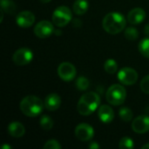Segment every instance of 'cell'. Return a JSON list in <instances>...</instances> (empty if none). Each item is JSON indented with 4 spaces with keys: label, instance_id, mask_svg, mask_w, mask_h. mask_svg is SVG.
Instances as JSON below:
<instances>
[{
    "label": "cell",
    "instance_id": "8",
    "mask_svg": "<svg viewBox=\"0 0 149 149\" xmlns=\"http://www.w3.org/2000/svg\"><path fill=\"white\" fill-rule=\"evenodd\" d=\"M58 74L62 80L69 82L75 79L77 75V70L72 63L63 62L58 67Z\"/></svg>",
    "mask_w": 149,
    "mask_h": 149
},
{
    "label": "cell",
    "instance_id": "14",
    "mask_svg": "<svg viewBox=\"0 0 149 149\" xmlns=\"http://www.w3.org/2000/svg\"><path fill=\"white\" fill-rule=\"evenodd\" d=\"M98 117L101 122L108 124L111 123L114 119V112L113 108L108 105H102L99 107L98 110Z\"/></svg>",
    "mask_w": 149,
    "mask_h": 149
},
{
    "label": "cell",
    "instance_id": "9",
    "mask_svg": "<svg viewBox=\"0 0 149 149\" xmlns=\"http://www.w3.org/2000/svg\"><path fill=\"white\" fill-rule=\"evenodd\" d=\"M53 24V23H52ZM47 20L38 22L34 27V34L39 38H47L54 33V26Z\"/></svg>",
    "mask_w": 149,
    "mask_h": 149
},
{
    "label": "cell",
    "instance_id": "12",
    "mask_svg": "<svg viewBox=\"0 0 149 149\" xmlns=\"http://www.w3.org/2000/svg\"><path fill=\"white\" fill-rule=\"evenodd\" d=\"M35 15L29 10H23L16 17V23L19 27L28 28L35 23Z\"/></svg>",
    "mask_w": 149,
    "mask_h": 149
},
{
    "label": "cell",
    "instance_id": "34",
    "mask_svg": "<svg viewBox=\"0 0 149 149\" xmlns=\"http://www.w3.org/2000/svg\"><path fill=\"white\" fill-rule=\"evenodd\" d=\"M41 3H49V2H51L52 0H39Z\"/></svg>",
    "mask_w": 149,
    "mask_h": 149
},
{
    "label": "cell",
    "instance_id": "7",
    "mask_svg": "<svg viewBox=\"0 0 149 149\" xmlns=\"http://www.w3.org/2000/svg\"><path fill=\"white\" fill-rule=\"evenodd\" d=\"M118 79L124 86H132L138 80V72L131 67H123L118 72Z\"/></svg>",
    "mask_w": 149,
    "mask_h": 149
},
{
    "label": "cell",
    "instance_id": "27",
    "mask_svg": "<svg viewBox=\"0 0 149 149\" xmlns=\"http://www.w3.org/2000/svg\"><path fill=\"white\" fill-rule=\"evenodd\" d=\"M141 89L144 93L149 94V75L145 76L141 79Z\"/></svg>",
    "mask_w": 149,
    "mask_h": 149
},
{
    "label": "cell",
    "instance_id": "24",
    "mask_svg": "<svg viewBox=\"0 0 149 149\" xmlns=\"http://www.w3.org/2000/svg\"><path fill=\"white\" fill-rule=\"evenodd\" d=\"M125 37L128 40H136L139 37V31L134 27H127L125 30Z\"/></svg>",
    "mask_w": 149,
    "mask_h": 149
},
{
    "label": "cell",
    "instance_id": "25",
    "mask_svg": "<svg viewBox=\"0 0 149 149\" xmlns=\"http://www.w3.org/2000/svg\"><path fill=\"white\" fill-rule=\"evenodd\" d=\"M119 147L120 149H132L134 148V141L130 137H123L119 143Z\"/></svg>",
    "mask_w": 149,
    "mask_h": 149
},
{
    "label": "cell",
    "instance_id": "23",
    "mask_svg": "<svg viewBox=\"0 0 149 149\" xmlns=\"http://www.w3.org/2000/svg\"><path fill=\"white\" fill-rule=\"evenodd\" d=\"M75 86H76V88L78 90H79V91H86V89H88V87L90 86V81L88 80V79L86 77L81 76V77H79L76 79Z\"/></svg>",
    "mask_w": 149,
    "mask_h": 149
},
{
    "label": "cell",
    "instance_id": "32",
    "mask_svg": "<svg viewBox=\"0 0 149 149\" xmlns=\"http://www.w3.org/2000/svg\"><path fill=\"white\" fill-rule=\"evenodd\" d=\"M142 149H149V143H148V144H145L144 146H142V148H141Z\"/></svg>",
    "mask_w": 149,
    "mask_h": 149
},
{
    "label": "cell",
    "instance_id": "20",
    "mask_svg": "<svg viewBox=\"0 0 149 149\" xmlns=\"http://www.w3.org/2000/svg\"><path fill=\"white\" fill-rule=\"evenodd\" d=\"M53 120L48 115H42L39 120V125L42 127V129L49 131L53 127Z\"/></svg>",
    "mask_w": 149,
    "mask_h": 149
},
{
    "label": "cell",
    "instance_id": "5",
    "mask_svg": "<svg viewBox=\"0 0 149 149\" xmlns=\"http://www.w3.org/2000/svg\"><path fill=\"white\" fill-rule=\"evenodd\" d=\"M72 11L67 6H58L52 13V23L58 27H64L67 25L72 20Z\"/></svg>",
    "mask_w": 149,
    "mask_h": 149
},
{
    "label": "cell",
    "instance_id": "13",
    "mask_svg": "<svg viewBox=\"0 0 149 149\" xmlns=\"http://www.w3.org/2000/svg\"><path fill=\"white\" fill-rule=\"evenodd\" d=\"M146 18V11L140 7L131 10L127 15V21L134 25L141 24Z\"/></svg>",
    "mask_w": 149,
    "mask_h": 149
},
{
    "label": "cell",
    "instance_id": "16",
    "mask_svg": "<svg viewBox=\"0 0 149 149\" xmlns=\"http://www.w3.org/2000/svg\"><path fill=\"white\" fill-rule=\"evenodd\" d=\"M8 134L14 138H21L24 135L25 128L23 124L18 121H13L9 124L7 127Z\"/></svg>",
    "mask_w": 149,
    "mask_h": 149
},
{
    "label": "cell",
    "instance_id": "4",
    "mask_svg": "<svg viewBox=\"0 0 149 149\" xmlns=\"http://www.w3.org/2000/svg\"><path fill=\"white\" fill-rule=\"evenodd\" d=\"M127 98L126 88L120 84L112 85L107 91L106 99L107 102L113 106H120L122 105Z\"/></svg>",
    "mask_w": 149,
    "mask_h": 149
},
{
    "label": "cell",
    "instance_id": "21",
    "mask_svg": "<svg viewBox=\"0 0 149 149\" xmlns=\"http://www.w3.org/2000/svg\"><path fill=\"white\" fill-rule=\"evenodd\" d=\"M138 48L142 56L149 58V37L145 38L140 41Z\"/></svg>",
    "mask_w": 149,
    "mask_h": 149
},
{
    "label": "cell",
    "instance_id": "28",
    "mask_svg": "<svg viewBox=\"0 0 149 149\" xmlns=\"http://www.w3.org/2000/svg\"><path fill=\"white\" fill-rule=\"evenodd\" d=\"M88 148L90 149H98L100 148V145H99L97 142H95V141H92V142L89 144Z\"/></svg>",
    "mask_w": 149,
    "mask_h": 149
},
{
    "label": "cell",
    "instance_id": "3",
    "mask_svg": "<svg viewBox=\"0 0 149 149\" xmlns=\"http://www.w3.org/2000/svg\"><path fill=\"white\" fill-rule=\"evenodd\" d=\"M44 107L45 103L41 100V99L34 95L24 97L19 104L21 112L28 117L38 116L43 112Z\"/></svg>",
    "mask_w": 149,
    "mask_h": 149
},
{
    "label": "cell",
    "instance_id": "17",
    "mask_svg": "<svg viewBox=\"0 0 149 149\" xmlns=\"http://www.w3.org/2000/svg\"><path fill=\"white\" fill-rule=\"evenodd\" d=\"M73 11L77 15H84L89 9V3L87 0H76L72 6Z\"/></svg>",
    "mask_w": 149,
    "mask_h": 149
},
{
    "label": "cell",
    "instance_id": "31",
    "mask_svg": "<svg viewBox=\"0 0 149 149\" xmlns=\"http://www.w3.org/2000/svg\"><path fill=\"white\" fill-rule=\"evenodd\" d=\"M3 12H4V11L1 9V10H0V14H1V17H0V22H2V21H3Z\"/></svg>",
    "mask_w": 149,
    "mask_h": 149
},
{
    "label": "cell",
    "instance_id": "6",
    "mask_svg": "<svg viewBox=\"0 0 149 149\" xmlns=\"http://www.w3.org/2000/svg\"><path fill=\"white\" fill-rule=\"evenodd\" d=\"M34 54L32 51L29 48H20L17 50L13 55H12V61L17 65H26L29 63L31 62L33 59Z\"/></svg>",
    "mask_w": 149,
    "mask_h": 149
},
{
    "label": "cell",
    "instance_id": "19",
    "mask_svg": "<svg viewBox=\"0 0 149 149\" xmlns=\"http://www.w3.org/2000/svg\"><path fill=\"white\" fill-rule=\"evenodd\" d=\"M119 115L120 117V119L124 121V122H129L133 120L134 117V113L133 111L127 107H120L119 110Z\"/></svg>",
    "mask_w": 149,
    "mask_h": 149
},
{
    "label": "cell",
    "instance_id": "2",
    "mask_svg": "<svg viewBox=\"0 0 149 149\" xmlns=\"http://www.w3.org/2000/svg\"><path fill=\"white\" fill-rule=\"evenodd\" d=\"M100 104V95L95 92H88L83 94L79 99L77 105V110L80 115L89 116L99 107Z\"/></svg>",
    "mask_w": 149,
    "mask_h": 149
},
{
    "label": "cell",
    "instance_id": "30",
    "mask_svg": "<svg viewBox=\"0 0 149 149\" xmlns=\"http://www.w3.org/2000/svg\"><path fill=\"white\" fill-rule=\"evenodd\" d=\"M2 149H11V147L10 146H9V145H6V144H3V146H2Z\"/></svg>",
    "mask_w": 149,
    "mask_h": 149
},
{
    "label": "cell",
    "instance_id": "26",
    "mask_svg": "<svg viewBox=\"0 0 149 149\" xmlns=\"http://www.w3.org/2000/svg\"><path fill=\"white\" fill-rule=\"evenodd\" d=\"M61 148V145L56 140H49L45 142L44 146L45 149H60Z\"/></svg>",
    "mask_w": 149,
    "mask_h": 149
},
{
    "label": "cell",
    "instance_id": "1",
    "mask_svg": "<svg viewBox=\"0 0 149 149\" xmlns=\"http://www.w3.org/2000/svg\"><path fill=\"white\" fill-rule=\"evenodd\" d=\"M126 17L119 12H110L107 14L102 20L103 29L109 34L115 35L126 28Z\"/></svg>",
    "mask_w": 149,
    "mask_h": 149
},
{
    "label": "cell",
    "instance_id": "10",
    "mask_svg": "<svg viewBox=\"0 0 149 149\" xmlns=\"http://www.w3.org/2000/svg\"><path fill=\"white\" fill-rule=\"evenodd\" d=\"M75 136L81 141H89L94 136V130L93 127L86 123L79 124L74 131Z\"/></svg>",
    "mask_w": 149,
    "mask_h": 149
},
{
    "label": "cell",
    "instance_id": "11",
    "mask_svg": "<svg viewBox=\"0 0 149 149\" xmlns=\"http://www.w3.org/2000/svg\"><path fill=\"white\" fill-rule=\"evenodd\" d=\"M132 129L137 134H145L149 131V116L140 115L132 122Z\"/></svg>",
    "mask_w": 149,
    "mask_h": 149
},
{
    "label": "cell",
    "instance_id": "18",
    "mask_svg": "<svg viewBox=\"0 0 149 149\" xmlns=\"http://www.w3.org/2000/svg\"><path fill=\"white\" fill-rule=\"evenodd\" d=\"M1 9L8 14H14L17 10L16 3L12 0H1Z\"/></svg>",
    "mask_w": 149,
    "mask_h": 149
},
{
    "label": "cell",
    "instance_id": "33",
    "mask_svg": "<svg viewBox=\"0 0 149 149\" xmlns=\"http://www.w3.org/2000/svg\"><path fill=\"white\" fill-rule=\"evenodd\" d=\"M54 33L56 35H60L61 34V31H60V30H56V31H54Z\"/></svg>",
    "mask_w": 149,
    "mask_h": 149
},
{
    "label": "cell",
    "instance_id": "29",
    "mask_svg": "<svg viewBox=\"0 0 149 149\" xmlns=\"http://www.w3.org/2000/svg\"><path fill=\"white\" fill-rule=\"evenodd\" d=\"M144 33L149 37V24H147L146 25H145V28H144Z\"/></svg>",
    "mask_w": 149,
    "mask_h": 149
},
{
    "label": "cell",
    "instance_id": "15",
    "mask_svg": "<svg viewBox=\"0 0 149 149\" xmlns=\"http://www.w3.org/2000/svg\"><path fill=\"white\" fill-rule=\"evenodd\" d=\"M45 107L48 110V111H56L58 110L60 106H61V98L58 94L52 93H50L46 96V98L45 99Z\"/></svg>",
    "mask_w": 149,
    "mask_h": 149
},
{
    "label": "cell",
    "instance_id": "22",
    "mask_svg": "<svg viewBox=\"0 0 149 149\" xmlns=\"http://www.w3.org/2000/svg\"><path fill=\"white\" fill-rule=\"evenodd\" d=\"M104 69L105 71L109 74H113L118 70V64L117 62L113 58H108L104 63Z\"/></svg>",
    "mask_w": 149,
    "mask_h": 149
}]
</instances>
